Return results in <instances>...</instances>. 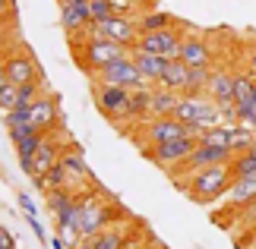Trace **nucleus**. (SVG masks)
Instances as JSON below:
<instances>
[{
	"mask_svg": "<svg viewBox=\"0 0 256 249\" xmlns=\"http://www.w3.org/2000/svg\"><path fill=\"white\" fill-rule=\"evenodd\" d=\"M231 183H234V167H231V161H224V164H212V167H202V171H193L190 183H184L180 189L196 205H209V202L224 199Z\"/></svg>",
	"mask_w": 256,
	"mask_h": 249,
	"instance_id": "nucleus-1",
	"label": "nucleus"
},
{
	"mask_svg": "<svg viewBox=\"0 0 256 249\" xmlns=\"http://www.w3.org/2000/svg\"><path fill=\"white\" fill-rule=\"evenodd\" d=\"M73 38H82V44L73 47V57H76V63H80L86 73L104 69L108 63H114V60H120V57L130 54V47H126V44L95 35L92 28H88V32H82V35H73Z\"/></svg>",
	"mask_w": 256,
	"mask_h": 249,
	"instance_id": "nucleus-2",
	"label": "nucleus"
},
{
	"mask_svg": "<svg viewBox=\"0 0 256 249\" xmlns=\"http://www.w3.org/2000/svg\"><path fill=\"white\" fill-rule=\"evenodd\" d=\"M174 117H177L184 126H190L193 136L200 133V129L228 123V120H224V114H222V107L215 104L209 95H180V104H177Z\"/></svg>",
	"mask_w": 256,
	"mask_h": 249,
	"instance_id": "nucleus-3",
	"label": "nucleus"
},
{
	"mask_svg": "<svg viewBox=\"0 0 256 249\" xmlns=\"http://www.w3.org/2000/svg\"><path fill=\"white\" fill-rule=\"evenodd\" d=\"M114 224V199H98L92 189L80 193V237H92Z\"/></svg>",
	"mask_w": 256,
	"mask_h": 249,
	"instance_id": "nucleus-4",
	"label": "nucleus"
},
{
	"mask_svg": "<svg viewBox=\"0 0 256 249\" xmlns=\"http://www.w3.org/2000/svg\"><path fill=\"white\" fill-rule=\"evenodd\" d=\"M92 101H95L98 114H102L108 123H114V126L126 123V114H130V88L95 82L92 85Z\"/></svg>",
	"mask_w": 256,
	"mask_h": 249,
	"instance_id": "nucleus-5",
	"label": "nucleus"
},
{
	"mask_svg": "<svg viewBox=\"0 0 256 249\" xmlns=\"http://www.w3.org/2000/svg\"><path fill=\"white\" fill-rule=\"evenodd\" d=\"M196 145H200V142H196V136L190 133V136L171 139V142H162V145L142 148V155L149 158V161H152L155 167H162V171L174 174V171H180V167H184V161L193 155V148H196Z\"/></svg>",
	"mask_w": 256,
	"mask_h": 249,
	"instance_id": "nucleus-6",
	"label": "nucleus"
},
{
	"mask_svg": "<svg viewBox=\"0 0 256 249\" xmlns=\"http://www.w3.org/2000/svg\"><path fill=\"white\" fill-rule=\"evenodd\" d=\"M180 136H190V126H184L177 117H149L146 123H140V133H136V142L140 148H152V145H162V142H171V139H180Z\"/></svg>",
	"mask_w": 256,
	"mask_h": 249,
	"instance_id": "nucleus-7",
	"label": "nucleus"
},
{
	"mask_svg": "<svg viewBox=\"0 0 256 249\" xmlns=\"http://www.w3.org/2000/svg\"><path fill=\"white\" fill-rule=\"evenodd\" d=\"M95 79V82H108V85H124V88H140V85H152L146 82V76L140 73V66H136V60L130 54L120 57V60L108 63L104 69H95V73H88Z\"/></svg>",
	"mask_w": 256,
	"mask_h": 249,
	"instance_id": "nucleus-8",
	"label": "nucleus"
},
{
	"mask_svg": "<svg viewBox=\"0 0 256 249\" xmlns=\"http://www.w3.org/2000/svg\"><path fill=\"white\" fill-rule=\"evenodd\" d=\"M180 41H184V32L180 25H168V28H158V32H142L140 41H136L133 47L136 51H146V54H158V57H168V60H174L177 51H180ZM130 47V51H133Z\"/></svg>",
	"mask_w": 256,
	"mask_h": 249,
	"instance_id": "nucleus-9",
	"label": "nucleus"
},
{
	"mask_svg": "<svg viewBox=\"0 0 256 249\" xmlns=\"http://www.w3.org/2000/svg\"><path fill=\"white\" fill-rule=\"evenodd\" d=\"M92 32L102 38H111V41H120L126 47L140 41V22H136V16H126V13H111L102 22H92Z\"/></svg>",
	"mask_w": 256,
	"mask_h": 249,
	"instance_id": "nucleus-10",
	"label": "nucleus"
},
{
	"mask_svg": "<svg viewBox=\"0 0 256 249\" xmlns=\"http://www.w3.org/2000/svg\"><path fill=\"white\" fill-rule=\"evenodd\" d=\"M28 123L44 136L54 133V129H60V101H57V95L38 98V101L28 107Z\"/></svg>",
	"mask_w": 256,
	"mask_h": 249,
	"instance_id": "nucleus-11",
	"label": "nucleus"
},
{
	"mask_svg": "<svg viewBox=\"0 0 256 249\" xmlns=\"http://www.w3.org/2000/svg\"><path fill=\"white\" fill-rule=\"evenodd\" d=\"M0 69L6 73V79L13 85H26V82H35V79H42V69H38V63L32 60V54L26 51H16L10 54L4 63H0Z\"/></svg>",
	"mask_w": 256,
	"mask_h": 249,
	"instance_id": "nucleus-12",
	"label": "nucleus"
},
{
	"mask_svg": "<svg viewBox=\"0 0 256 249\" xmlns=\"http://www.w3.org/2000/svg\"><path fill=\"white\" fill-rule=\"evenodd\" d=\"M224 161H234L231 148H215V145H196L193 155L184 161L180 171H174L171 177L177 174H193V171H202V167H212V164H224Z\"/></svg>",
	"mask_w": 256,
	"mask_h": 249,
	"instance_id": "nucleus-13",
	"label": "nucleus"
},
{
	"mask_svg": "<svg viewBox=\"0 0 256 249\" xmlns=\"http://www.w3.org/2000/svg\"><path fill=\"white\" fill-rule=\"evenodd\" d=\"M60 3V22L66 35H82L92 28V16H88V0H57Z\"/></svg>",
	"mask_w": 256,
	"mask_h": 249,
	"instance_id": "nucleus-14",
	"label": "nucleus"
},
{
	"mask_svg": "<svg viewBox=\"0 0 256 249\" xmlns=\"http://www.w3.org/2000/svg\"><path fill=\"white\" fill-rule=\"evenodd\" d=\"M215 104H234V73L228 69H209V82H206V92Z\"/></svg>",
	"mask_w": 256,
	"mask_h": 249,
	"instance_id": "nucleus-15",
	"label": "nucleus"
},
{
	"mask_svg": "<svg viewBox=\"0 0 256 249\" xmlns=\"http://www.w3.org/2000/svg\"><path fill=\"white\" fill-rule=\"evenodd\" d=\"M177 60H184L186 66H212V51L202 38L196 35H184L180 51H177Z\"/></svg>",
	"mask_w": 256,
	"mask_h": 249,
	"instance_id": "nucleus-16",
	"label": "nucleus"
},
{
	"mask_svg": "<svg viewBox=\"0 0 256 249\" xmlns=\"http://www.w3.org/2000/svg\"><path fill=\"white\" fill-rule=\"evenodd\" d=\"M224 202H228L234 212H240V208H247L256 202V177H234L231 189L224 193Z\"/></svg>",
	"mask_w": 256,
	"mask_h": 249,
	"instance_id": "nucleus-17",
	"label": "nucleus"
},
{
	"mask_svg": "<svg viewBox=\"0 0 256 249\" xmlns=\"http://www.w3.org/2000/svg\"><path fill=\"white\" fill-rule=\"evenodd\" d=\"M177 104H180V92L164 85H152V98H149V117H174Z\"/></svg>",
	"mask_w": 256,
	"mask_h": 249,
	"instance_id": "nucleus-18",
	"label": "nucleus"
},
{
	"mask_svg": "<svg viewBox=\"0 0 256 249\" xmlns=\"http://www.w3.org/2000/svg\"><path fill=\"white\" fill-rule=\"evenodd\" d=\"M130 57L136 60V66H140V73L146 76V82H158L162 73H164V66H168V57H158V54H146V51H130Z\"/></svg>",
	"mask_w": 256,
	"mask_h": 249,
	"instance_id": "nucleus-19",
	"label": "nucleus"
},
{
	"mask_svg": "<svg viewBox=\"0 0 256 249\" xmlns=\"http://www.w3.org/2000/svg\"><path fill=\"white\" fill-rule=\"evenodd\" d=\"M92 240L95 249H130V243H126V227L124 224H111V227H104V231H98L88 237Z\"/></svg>",
	"mask_w": 256,
	"mask_h": 249,
	"instance_id": "nucleus-20",
	"label": "nucleus"
},
{
	"mask_svg": "<svg viewBox=\"0 0 256 249\" xmlns=\"http://www.w3.org/2000/svg\"><path fill=\"white\" fill-rule=\"evenodd\" d=\"M186 73H190V66L174 57V60H168V66H164V73H162V79H158L155 85L174 88V92H180V95H184V88H186Z\"/></svg>",
	"mask_w": 256,
	"mask_h": 249,
	"instance_id": "nucleus-21",
	"label": "nucleus"
},
{
	"mask_svg": "<svg viewBox=\"0 0 256 249\" xmlns=\"http://www.w3.org/2000/svg\"><path fill=\"white\" fill-rule=\"evenodd\" d=\"M253 142H256V129L244 126V123H234V126H231V139H228L231 155H244V152H250Z\"/></svg>",
	"mask_w": 256,
	"mask_h": 249,
	"instance_id": "nucleus-22",
	"label": "nucleus"
},
{
	"mask_svg": "<svg viewBox=\"0 0 256 249\" xmlns=\"http://www.w3.org/2000/svg\"><path fill=\"white\" fill-rule=\"evenodd\" d=\"M228 139H231V126L228 123L209 126V129H200V133H196V142L200 145H215V148H228Z\"/></svg>",
	"mask_w": 256,
	"mask_h": 249,
	"instance_id": "nucleus-23",
	"label": "nucleus"
},
{
	"mask_svg": "<svg viewBox=\"0 0 256 249\" xmlns=\"http://www.w3.org/2000/svg\"><path fill=\"white\" fill-rule=\"evenodd\" d=\"M16 95H19V107H32L38 98H44V79H35V82L16 85Z\"/></svg>",
	"mask_w": 256,
	"mask_h": 249,
	"instance_id": "nucleus-24",
	"label": "nucleus"
},
{
	"mask_svg": "<svg viewBox=\"0 0 256 249\" xmlns=\"http://www.w3.org/2000/svg\"><path fill=\"white\" fill-rule=\"evenodd\" d=\"M136 22H140V35H142V32H158V28L174 25V19L168 13H142L136 16Z\"/></svg>",
	"mask_w": 256,
	"mask_h": 249,
	"instance_id": "nucleus-25",
	"label": "nucleus"
},
{
	"mask_svg": "<svg viewBox=\"0 0 256 249\" xmlns=\"http://www.w3.org/2000/svg\"><path fill=\"white\" fill-rule=\"evenodd\" d=\"M256 88V79L247 73V69H240V73H234V101H247Z\"/></svg>",
	"mask_w": 256,
	"mask_h": 249,
	"instance_id": "nucleus-26",
	"label": "nucleus"
},
{
	"mask_svg": "<svg viewBox=\"0 0 256 249\" xmlns=\"http://www.w3.org/2000/svg\"><path fill=\"white\" fill-rule=\"evenodd\" d=\"M234 177H256V152H244V155H234Z\"/></svg>",
	"mask_w": 256,
	"mask_h": 249,
	"instance_id": "nucleus-27",
	"label": "nucleus"
},
{
	"mask_svg": "<svg viewBox=\"0 0 256 249\" xmlns=\"http://www.w3.org/2000/svg\"><path fill=\"white\" fill-rule=\"evenodd\" d=\"M19 107V95H16V85L10 82L6 88H0V111L10 114V111H16Z\"/></svg>",
	"mask_w": 256,
	"mask_h": 249,
	"instance_id": "nucleus-28",
	"label": "nucleus"
},
{
	"mask_svg": "<svg viewBox=\"0 0 256 249\" xmlns=\"http://www.w3.org/2000/svg\"><path fill=\"white\" fill-rule=\"evenodd\" d=\"M114 9H111V0H88V16H92V22H102L108 19Z\"/></svg>",
	"mask_w": 256,
	"mask_h": 249,
	"instance_id": "nucleus-29",
	"label": "nucleus"
},
{
	"mask_svg": "<svg viewBox=\"0 0 256 249\" xmlns=\"http://www.w3.org/2000/svg\"><path fill=\"white\" fill-rule=\"evenodd\" d=\"M26 224L32 227V234H35V237H38V240H42V243L48 240V234H44V224L38 221V215H26Z\"/></svg>",
	"mask_w": 256,
	"mask_h": 249,
	"instance_id": "nucleus-30",
	"label": "nucleus"
},
{
	"mask_svg": "<svg viewBox=\"0 0 256 249\" xmlns=\"http://www.w3.org/2000/svg\"><path fill=\"white\" fill-rule=\"evenodd\" d=\"M111 9H114V13H126V16H133L136 0H111Z\"/></svg>",
	"mask_w": 256,
	"mask_h": 249,
	"instance_id": "nucleus-31",
	"label": "nucleus"
},
{
	"mask_svg": "<svg viewBox=\"0 0 256 249\" xmlns=\"http://www.w3.org/2000/svg\"><path fill=\"white\" fill-rule=\"evenodd\" d=\"M16 199H19V208H22L26 215H38V208H35V199L28 196V193H19Z\"/></svg>",
	"mask_w": 256,
	"mask_h": 249,
	"instance_id": "nucleus-32",
	"label": "nucleus"
},
{
	"mask_svg": "<svg viewBox=\"0 0 256 249\" xmlns=\"http://www.w3.org/2000/svg\"><path fill=\"white\" fill-rule=\"evenodd\" d=\"M0 249H16V237L10 234L4 224H0Z\"/></svg>",
	"mask_w": 256,
	"mask_h": 249,
	"instance_id": "nucleus-33",
	"label": "nucleus"
},
{
	"mask_svg": "<svg viewBox=\"0 0 256 249\" xmlns=\"http://www.w3.org/2000/svg\"><path fill=\"white\" fill-rule=\"evenodd\" d=\"M247 73L256 79V47H253V51H250V57H247Z\"/></svg>",
	"mask_w": 256,
	"mask_h": 249,
	"instance_id": "nucleus-34",
	"label": "nucleus"
},
{
	"mask_svg": "<svg viewBox=\"0 0 256 249\" xmlns=\"http://www.w3.org/2000/svg\"><path fill=\"white\" fill-rule=\"evenodd\" d=\"M13 13V0H0V19Z\"/></svg>",
	"mask_w": 256,
	"mask_h": 249,
	"instance_id": "nucleus-35",
	"label": "nucleus"
},
{
	"mask_svg": "<svg viewBox=\"0 0 256 249\" xmlns=\"http://www.w3.org/2000/svg\"><path fill=\"white\" fill-rule=\"evenodd\" d=\"M10 85V79H6V73H4V69H0V88H6Z\"/></svg>",
	"mask_w": 256,
	"mask_h": 249,
	"instance_id": "nucleus-36",
	"label": "nucleus"
},
{
	"mask_svg": "<svg viewBox=\"0 0 256 249\" xmlns=\"http://www.w3.org/2000/svg\"><path fill=\"white\" fill-rule=\"evenodd\" d=\"M250 152H256V142H253V148H250Z\"/></svg>",
	"mask_w": 256,
	"mask_h": 249,
	"instance_id": "nucleus-37",
	"label": "nucleus"
}]
</instances>
